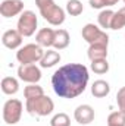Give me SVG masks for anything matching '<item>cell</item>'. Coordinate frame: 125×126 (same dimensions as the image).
<instances>
[{
  "mask_svg": "<svg viewBox=\"0 0 125 126\" xmlns=\"http://www.w3.org/2000/svg\"><path fill=\"white\" fill-rule=\"evenodd\" d=\"M24 12L22 0H3L0 4V15L3 18H13Z\"/></svg>",
  "mask_w": 125,
  "mask_h": 126,
  "instance_id": "cell-9",
  "label": "cell"
},
{
  "mask_svg": "<svg viewBox=\"0 0 125 126\" xmlns=\"http://www.w3.org/2000/svg\"><path fill=\"white\" fill-rule=\"evenodd\" d=\"M107 126H109V125H107Z\"/></svg>",
  "mask_w": 125,
  "mask_h": 126,
  "instance_id": "cell-29",
  "label": "cell"
},
{
  "mask_svg": "<svg viewBox=\"0 0 125 126\" xmlns=\"http://www.w3.org/2000/svg\"><path fill=\"white\" fill-rule=\"evenodd\" d=\"M113 15L115 12L110 10V9H103L99 16H97V22L100 25V28L103 30H110L112 28V21H113Z\"/></svg>",
  "mask_w": 125,
  "mask_h": 126,
  "instance_id": "cell-18",
  "label": "cell"
},
{
  "mask_svg": "<svg viewBox=\"0 0 125 126\" xmlns=\"http://www.w3.org/2000/svg\"><path fill=\"white\" fill-rule=\"evenodd\" d=\"M119 0H107V6H115Z\"/></svg>",
  "mask_w": 125,
  "mask_h": 126,
  "instance_id": "cell-27",
  "label": "cell"
},
{
  "mask_svg": "<svg viewBox=\"0 0 125 126\" xmlns=\"http://www.w3.org/2000/svg\"><path fill=\"white\" fill-rule=\"evenodd\" d=\"M55 34H56V31L52 30V28H41L40 31L37 32V35H35V41H37V44L41 46V47H46V48L53 47Z\"/></svg>",
  "mask_w": 125,
  "mask_h": 126,
  "instance_id": "cell-12",
  "label": "cell"
},
{
  "mask_svg": "<svg viewBox=\"0 0 125 126\" xmlns=\"http://www.w3.org/2000/svg\"><path fill=\"white\" fill-rule=\"evenodd\" d=\"M18 78L27 84H38L41 79V70L35 64H21L18 67Z\"/></svg>",
  "mask_w": 125,
  "mask_h": 126,
  "instance_id": "cell-8",
  "label": "cell"
},
{
  "mask_svg": "<svg viewBox=\"0 0 125 126\" xmlns=\"http://www.w3.org/2000/svg\"><path fill=\"white\" fill-rule=\"evenodd\" d=\"M83 38L88 43V44H96V43H102V44H107L109 46V35L103 30H100L97 25L94 24H87L84 25L83 31H81Z\"/></svg>",
  "mask_w": 125,
  "mask_h": 126,
  "instance_id": "cell-7",
  "label": "cell"
},
{
  "mask_svg": "<svg viewBox=\"0 0 125 126\" xmlns=\"http://www.w3.org/2000/svg\"><path fill=\"white\" fill-rule=\"evenodd\" d=\"M121 28H125V7H121L118 12H115L113 21H112V28L110 30L118 31Z\"/></svg>",
  "mask_w": 125,
  "mask_h": 126,
  "instance_id": "cell-22",
  "label": "cell"
},
{
  "mask_svg": "<svg viewBox=\"0 0 125 126\" xmlns=\"http://www.w3.org/2000/svg\"><path fill=\"white\" fill-rule=\"evenodd\" d=\"M90 73L87 66L81 63H68L52 75V87L61 98H75L81 95L88 84Z\"/></svg>",
  "mask_w": 125,
  "mask_h": 126,
  "instance_id": "cell-1",
  "label": "cell"
},
{
  "mask_svg": "<svg viewBox=\"0 0 125 126\" xmlns=\"http://www.w3.org/2000/svg\"><path fill=\"white\" fill-rule=\"evenodd\" d=\"M0 87H1V91L6 95H13L19 91V82H18V79L13 78V76H4V78L1 79Z\"/></svg>",
  "mask_w": 125,
  "mask_h": 126,
  "instance_id": "cell-15",
  "label": "cell"
},
{
  "mask_svg": "<svg viewBox=\"0 0 125 126\" xmlns=\"http://www.w3.org/2000/svg\"><path fill=\"white\" fill-rule=\"evenodd\" d=\"M22 110H24V106L19 100L16 98L7 100L3 106V120L7 125H16L21 120Z\"/></svg>",
  "mask_w": 125,
  "mask_h": 126,
  "instance_id": "cell-5",
  "label": "cell"
},
{
  "mask_svg": "<svg viewBox=\"0 0 125 126\" xmlns=\"http://www.w3.org/2000/svg\"><path fill=\"white\" fill-rule=\"evenodd\" d=\"M35 4L40 10V15L53 27H59L65 22L66 10L55 3V0H35Z\"/></svg>",
  "mask_w": 125,
  "mask_h": 126,
  "instance_id": "cell-2",
  "label": "cell"
},
{
  "mask_svg": "<svg viewBox=\"0 0 125 126\" xmlns=\"http://www.w3.org/2000/svg\"><path fill=\"white\" fill-rule=\"evenodd\" d=\"M90 1V6L93 9H103V7H107V0H88Z\"/></svg>",
  "mask_w": 125,
  "mask_h": 126,
  "instance_id": "cell-26",
  "label": "cell"
},
{
  "mask_svg": "<svg viewBox=\"0 0 125 126\" xmlns=\"http://www.w3.org/2000/svg\"><path fill=\"white\" fill-rule=\"evenodd\" d=\"M22 38L24 37L18 30H7L1 35V44L9 50H16V48H21Z\"/></svg>",
  "mask_w": 125,
  "mask_h": 126,
  "instance_id": "cell-10",
  "label": "cell"
},
{
  "mask_svg": "<svg viewBox=\"0 0 125 126\" xmlns=\"http://www.w3.org/2000/svg\"><path fill=\"white\" fill-rule=\"evenodd\" d=\"M61 62V53L56 50H47L43 56V59L40 60V66L41 67H53Z\"/></svg>",
  "mask_w": 125,
  "mask_h": 126,
  "instance_id": "cell-16",
  "label": "cell"
},
{
  "mask_svg": "<svg viewBox=\"0 0 125 126\" xmlns=\"http://www.w3.org/2000/svg\"><path fill=\"white\" fill-rule=\"evenodd\" d=\"M25 109L31 116H38V117H44L53 113L55 110V103L49 95L43 94L35 98H30L25 101Z\"/></svg>",
  "mask_w": 125,
  "mask_h": 126,
  "instance_id": "cell-3",
  "label": "cell"
},
{
  "mask_svg": "<svg viewBox=\"0 0 125 126\" xmlns=\"http://www.w3.org/2000/svg\"><path fill=\"white\" fill-rule=\"evenodd\" d=\"M91 70L97 75H103L109 72V62L107 59H99L91 62Z\"/></svg>",
  "mask_w": 125,
  "mask_h": 126,
  "instance_id": "cell-23",
  "label": "cell"
},
{
  "mask_svg": "<svg viewBox=\"0 0 125 126\" xmlns=\"http://www.w3.org/2000/svg\"><path fill=\"white\" fill-rule=\"evenodd\" d=\"M43 94H44V90H43V87H40L38 84H28V85L24 88V97H25L27 100L40 97V95H43Z\"/></svg>",
  "mask_w": 125,
  "mask_h": 126,
  "instance_id": "cell-20",
  "label": "cell"
},
{
  "mask_svg": "<svg viewBox=\"0 0 125 126\" xmlns=\"http://www.w3.org/2000/svg\"><path fill=\"white\" fill-rule=\"evenodd\" d=\"M44 50L38 44H27L16 51V60L21 64H35L40 63V60L44 56Z\"/></svg>",
  "mask_w": 125,
  "mask_h": 126,
  "instance_id": "cell-4",
  "label": "cell"
},
{
  "mask_svg": "<svg viewBox=\"0 0 125 126\" xmlns=\"http://www.w3.org/2000/svg\"><path fill=\"white\" fill-rule=\"evenodd\" d=\"M116 103H118V109L125 113V87L119 88L116 93Z\"/></svg>",
  "mask_w": 125,
  "mask_h": 126,
  "instance_id": "cell-25",
  "label": "cell"
},
{
  "mask_svg": "<svg viewBox=\"0 0 125 126\" xmlns=\"http://www.w3.org/2000/svg\"><path fill=\"white\" fill-rule=\"evenodd\" d=\"M107 125L109 126H125V113L121 110L112 111L107 116Z\"/></svg>",
  "mask_w": 125,
  "mask_h": 126,
  "instance_id": "cell-21",
  "label": "cell"
},
{
  "mask_svg": "<svg viewBox=\"0 0 125 126\" xmlns=\"http://www.w3.org/2000/svg\"><path fill=\"white\" fill-rule=\"evenodd\" d=\"M109 93H110V85H109L107 81L97 79V81L93 82V85H91V94H93V97H96V98H103V97H106Z\"/></svg>",
  "mask_w": 125,
  "mask_h": 126,
  "instance_id": "cell-14",
  "label": "cell"
},
{
  "mask_svg": "<svg viewBox=\"0 0 125 126\" xmlns=\"http://www.w3.org/2000/svg\"><path fill=\"white\" fill-rule=\"evenodd\" d=\"M37 25H38V19L35 13L32 10H24L18 19L16 30L21 32L22 37H31L37 30Z\"/></svg>",
  "mask_w": 125,
  "mask_h": 126,
  "instance_id": "cell-6",
  "label": "cell"
},
{
  "mask_svg": "<svg viewBox=\"0 0 125 126\" xmlns=\"http://www.w3.org/2000/svg\"><path fill=\"white\" fill-rule=\"evenodd\" d=\"M122 1H124V3H125V0H122Z\"/></svg>",
  "mask_w": 125,
  "mask_h": 126,
  "instance_id": "cell-28",
  "label": "cell"
},
{
  "mask_svg": "<svg viewBox=\"0 0 125 126\" xmlns=\"http://www.w3.org/2000/svg\"><path fill=\"white\" fill-rule=\"evenodd\" d=\"M74 119L80 125H90L94 120V109L90 104H81L74 111Z\"/></svg>",
  "mask_w": 125,
  "mask_h": 126,
  "instance_id": "cell-11",
  "label": "cell"
},
{
  "mask_svg": "<svg viewBox=\"0 0 125 126\" xmlns=\"http://www.w3.org/2000/svg\"><path fill=\"white\" fill-rule=\"evenodd\" d=\"M65 10H66V13L71 15V16H78V15H81L83 10H84L83 1H81V0H68Z\"/></svg>",
  "mask_w": 125,
  "mask_h": 126,
  "instance_id": "cell-19",
  "label": "cell"
},
{
  "mask_svg": "<svg viewBox=\"0 0 125 126\" xmlns=\"http://www.w3.org/2000/svg\"><path fill=\"white\" fill-rule=\"evenodd\" d=\"M52 126H71V119L66 113H58L50 120Z\"/></svg>",
  "mask_w": 125,
  "mask_h": 126,
  "instance_id": "cell-24",
  "label": "cell"
},
{
  "mask_svg": "<svg viewBox=\"0 0 125 126\" xmlns=\"http://www.w3.org/2000/svg\"><path fill=\"white\" fill-rule=\"evenodd\" d=\"M87 56L91 62L99 60V59H106L107 57V44H102V43L90 44V47L87 50Z\"/></svg>",
  "mask_w": 125,
  "mask_h": 126,
  "instance_id": "cell-13",
  "label": "cell"
},
{
  "mask_svg": "<svg viewBox=\"0 0 125 126\" xmlns=\"http://www.w3.org/2000/svg\"><path fill=\"white\" fill-rule=\"evenodd\" d=\"M69 41H71V37H69V32L66 30H56L53 48L55 50H63L69 46Z\"/></svg>",
  "mask_w": 125,
  "mask_h": 126,
  "instance_id": "cell-17",
  "label": "cell"
}]
</instances>
